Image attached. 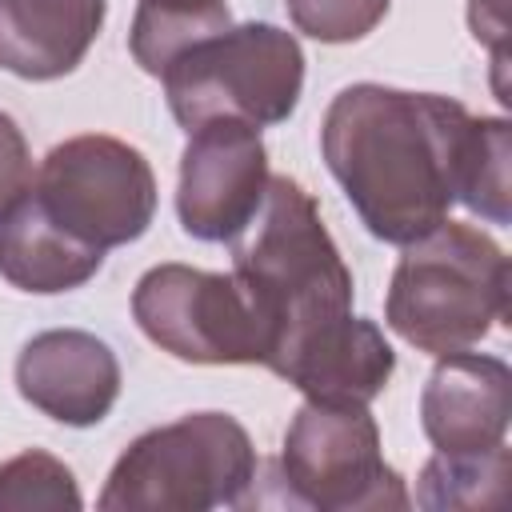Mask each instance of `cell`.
<instances>
[{"instance_id":"1","label":"cell","mask_w":512,"mask_h":512,"mask_svg":"<svg viewBox=\"0 0 512 512\" xmlns=\"http://www.w3.org/2000/svg\"><path fill=\"white\" fill-rule=\"evenodd\" d=\"M468 128L460 100L352 84L324 112L320 152L364 228L404 248L448 220Z\"/></svg>"},{"instance_id":"2","label":"cell","mask_w":512,"mask_h":512,"mask_svg":"<svg viewBox=\"0 0 512 512\" xmlns=\"http://www.w3.org/2000/svg\"><path fill=\"white\" fill-rule=\"evenodd\" d=\"M232 276L264 324L260 364L280 380L352 320V272L292 176H268L256 216L232 240Z\"/></svg>"},{"instance_id":"3","label":"cell","mask_w":512,"mask_h":512,"mask_svg":"<svg viewBox=\"0 0 512 512\" xmlns=\"http://www.w3.org/2000/svg\"><path fill=\"white\" fill-rule=\"evenodd\" d=\"M508 316V256L472 228L444 220L428 236L404 244L392 272L384 320L428 356L476 348Z\"/></svg>"},{"instance_id":"4","label":"cell","mask_w":512,"mask_h":512,"mask_svg":"<svg viewBox=\"0 0 512 512\" xmlns=\"http://www.w3.org/2000/svg\"><path fill=\"white\" fill-rule=\"evenodd\" d=\"M256 448L224 412H192L136 436L108 472L104 512H208L244 504L256 484Z\"/></svg>"},{"instance_id":"5","label":"cell","mask_w":512,"mask_h":512,"mask_svg":"<svg viewBox=\"0 0 512 512\" xmlns=\"http://www.w3.org/2000/svg\"><path fill=\"white\" fill-rule=\"evenodd\" d=\"M168 108L184 132L204 120L236 116L256 128L284 124L304 88V52L276 24H228L188 44L164 72Z\"/></svg>"},{"instance_id":"6","label":"cell","mask_w":512,"mask_h":512,"mask_svg":"<svg viewBox=\"0 0 512 512\" xmlns=\"http://www.w3.org/2000/svg\"><path fill=\"white\" fill-rule=\"evenodd\" d=\"M280 480L296 504L320 512H376L412 504L400 472L384 464L380 428L368 404L308 400L288 424Z\"/></svg>"},{"instance_id":"7","label":"cell","mask_w":512,"mask_h":512,"mask_svg":"<svg viewBox=\"0 0 512 512\" xmlns=\"http://www.w3.org/2000/svg\"><path fill=\"white\" fill-rule=\"evenodd\" d=\"M36 204L92 248L132 244L156 216V176L148 160L116 136H72L56 144L32 176Z\"/></svg>"},{"instance_id":"8","label":"cell","mask_w":512,"mask_h":512,"mask_svg":"<svg viewBox=\"0 0 512 512\" xmlns=\"http://www.w3.org/2000/svg\"><path fill=\"white\" fill-rule=\"evenodd\" d=\"M140 332L188 364H260L264 324L236 276L156 264L132 292Z\"/></svg>"},{"instance_id":"9","label":"cell","mask_w":512,"mask_h":512,"mask_svg":"<svg viewBox=\"0 0 512 512\" xmlns=\"http://www.w3.org/2000/svg\"><path fill=\"white\" fill-rule=\"evenodd\" d=\"M268 176V152L256 124L236 116L196 124L180 156L176 188V212L184 232L204 244H232L256 216Z\"/></svg>"},{"instance_id":"10","label":"cell","mask_w":512,"mask_h":512,"mask_svg":"<svg viewBox=\"0 0 512 512\" xmlns=\"http://www.w3.org/2000/svg\"><path fill=\"white\" fill-rule=\"evenodd\" d=\"M512 416V372L500 356H440L424 392L420 424L440 456H476L500 448Z\"/></svg>"},{"instance_id":"11","label":"cell","mask_w":512,"mask_h":512,"mask_svg":"<svg viewBox=\"0 0 512 512\" xmlns=\"http://www.w3.org/2000/svg\"><path fill=\"white\" fill-rule=\"evenodd\" d=\"M16 388L44 416L88 428L112 412L120 396V364L92 332L52 328L24 344L16 360Z\"/></svg>"},{"instance_id":"12","label":"cell","mask_w":512,"mask_h":512,"mask_svg":"<svg viewBox=\"0 0 512 512\" xmlns=\"http://www.w3.org/2000/svg\"><path fill=\"white\" fill-rule=\"evenodd\" d=\"M104 0H0V68L20 80L68 76L104 24Z\"/></svg>"},{"instance_id":"13","label":"cell","mask_w":512,"mask_h":512,"mask_svg":"<svg viewBox=\"0 0 512 512\" xmlns=\"http://www.w3.org/2000/svg\"><path fill=\"white\" fill-rule=\"evenodd\" d=\"M104 264V248H92L64 232L32 196H28L0 220V276L12 288L56 296L72 292L84 280H92Z\"/></svg>"},{"instance_id":"14","label":"cell","mask_w":512,"mask_h":512,"mask_svg":"<svg viewBox=\"0 0 512 512\" xmlns=\"http://www.w3.org/2000/svg\"><path fill=\"white\" fill-rule=\"evenodd\" d=\"M392 372H396V352L388 348L384 332L372 320L352 316L340 332H332L292 368L288 384L300 388L308 400L372 404L392 380Z\"/></svg>"},{"instance_id":"15","label":"cell","mask_w":512,"mask_h":512,"mask_svg":"<svg viewBox=\"0 0 512 512\" xmlns=\"http://www.w3.org/2000/svg\"><path fill=\"white\" fill-rule=\"evenodd\" d=\"M232 12L224 0H140L132 20V56L148 76H160L188 44L224 32Z\"/></svg>"},{"instance_id":"16","label":"cell","mask_w":512,"mask_h":512,"mask_svg":"<svg viewBox=\"0 0 512 512\" xmlns=\"http://www.w3.org/2000/svg\"><path fill=\"white\" fill-rule=\"evenodd\" d=\"M512 480L508 444L476 452V456H432L420 472L416 504L420 508H484L500 504Z\"/></svg>"},{"instance_id":"17","label":"cell","mask_w":512,"mask_h":512,"mask_svg":"<svg viewBox=\"0 0 512 512\" xmlns=\"http://www.w3.org/2000/svg\"><path fill=\"white\" fill-rule=\"evenodd\" d=\"M508 160H512V128L500 116H472L468 144H464V164H460V188L456 200L492 220L508 224Z\"/></svg>"},{"instance_id":"18","label":"cell","mask_w":512,"mask_h":512,"mask_svg":"<svg viewBox=\"0 0 512 512\" xmlns=\"http://www.w3.org/2000/svg\"><path fill=\"white\" fill-rule=\"evenodd\" d=\"M80 504H84L80 488L56 456L32 448L0 464V512H28V508L56 512V508H80Z\"/></svg>"},{"instance_id":"19","label":"cell","mask_w":512,"mask_h":512,"mask_svg":"<svg viewBox=\"0 0 512 512\" xmlns=\"http://www.w3.org/2000/svg\"><path fill=\"white\" fill-rule=\"evenodd\" d=\"M284 4H288L292 24L320 44L360 40L388 12V0H284Z\"/></svg>"},{"instance_id":"20","label":"cell","mask_w":512,"mask_h":512,"mask_svg":"<svg viewBox=\"0 0 512 512\" xmlns=\"http://www.w3.org/2000/svg\"><path fill=\"white\" fill-rule=\"evenodd\" d=\"M32 188V156L24 132L8 112H0V220L28 196Z\"/></svg>"},{"instance_id":"21","label":"cell","mask_w":512,"mask_h":512,"mask_svg":"<svg viewBox=\"0 0 512 512\" xmlns=\"http://www.w3.org/2000/svg\"><path fill=\"white\" fill-rule=\"evenodd\" d=\"M468 20L476 40H488L496 48V68H504V0H472Z\"/></svg>"}]
</instances>
